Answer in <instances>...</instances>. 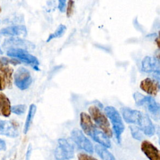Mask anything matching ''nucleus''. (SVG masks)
<instances>
[{
  "label": "nucleus",
  "mask_w": 160,
  "mask_h": 160,
  "mask_svg": "<svg viewBox=\"0 0 160 160\" xmlns=\"http://www.w3.org/2000/svg\"><path fill=\"white\" fill-rule=\"evenodd\" d=\"M139 87L141 90L150 95V96H156L159 90L158 81L149 78L142 80L140 82Z\"/></svg>",
  "instance_id": "nucleus-13"
},
{
  "label": "nucleus",
  "mask_w": 160,
  "mask_h": 160,
  "mask_svg": "<svg viewBox=\"0 0 160 160\" xmlns=\"http://www.w3.org/2000/svg\"><path fill=\"white\" fill-rule=\"evenodd\" d=\"M14 79L15 85L21 90L28 89L32 81L30 72L23 67L18 69L14 75Z\"/></svg>",
  "instance_id": "nucleus-7"
},
{
  "label": "nucleus",
  "mask_w": 160,
  "mask_h": 160,
  "mask_svg": "<svg viewBox=\"0 0 160 160\" xmlns=\"http://www.w3.org/2000/svg\"><path fill=\"white\" fill-rule=\"evenodd\" d=\"M31 152H32V146L31 144L28 145L26 156H25V160H30L31 156Z\"/></svg>",
  "instance_id": "nucleus-27"
},
{
  "label": "nucleus",
  "mask_w": 160,
  "mask_h": 160,
  "mask_svg": "<svg viewBox=\"0 0 160 160\" xmlns=\"http://www.w3.org/2000/svg\"><path fill=\"white\" fill-rule=\"evenodd\" d=\"M6 149V142L0 138V151H5Z\"/></svg>",
  "instance_id": "nucleus-28"
},
{
  "label": "nucleus",
  "mask_w": 160,
  "mask_h": 160,
  "mask_svg": "<svg viewBox=\"0 0 160 160\" xmlns=\"http://www.w3.org/2000/svg\"><path fill=\"white\" fill-rule=\"evenodd\" d=\"M141 69L145 72H153L159 76L160 71L159 60L154 57L147 56L142 61Z\"/></svg>",
  "instance_id": "nucleus-11"
},
{
  "label": "nucleus",
  "mask_w": 160,
  "mask_h": 160,
  "mask_svg": "<svg viewBox=\"0 0 160 160\" xmlns=\"http://www.w3.org/2000/svg\"><path fill=\"white\" fill-rule=\"evenodd\" d=\"M74 1H69L68 2L67 5V9H66V15L67 17H70L74 11Z\"/></svg>",
  "instance_id": "nucleus-24"
},
{
  "label": "nucleus",
  "mask_w": 160,
  "mask_h": 160,
  "mask_svg": "<svg viewBox=\"0 0 160 160\" xmlns=\"http://www.w3.org/2000/svg\"><path fill=\"white\" fill-rule=\"evenodd\" d=\"M66 1L65 0H59L58 1V8L59 10L62 12L65 11V8L66 6Z\"/></svg>",
  "instance_id": "nucleus-26"
},
{
  "label": "nucleus",
  "mask_w": 160,
  "mask_h": 160,
  "mask_svg": "<svg viewBox=\"0 0 160 160\" xmlns=\"http://www.w3.org/2000/svg\"><path fill=\"white\" fill-rule=\"evenodd\" d=\"M89 112L96 125L102 131V132L109 138L112 136V132L110 124L104 114L96 106L89 108Z\"/></svg>",
  "instance_id": "nucleus-1"
},
{
  "label": "nucleus",
  "mask_w": 160,
  "mask_h": 160,
  "mask_svg": "<svg viewBox=\"0 0 160 160\" xmlns=\"http://www.w3.org/2000/svg\"><path fill=\"white\" fill-rule=\"evenodd\" d=\"M8 56L16 58L26 64L30 65L34 69L39 71V62L36 57L29 54L27 50L22 49H10L6 52Z\"/></svg>",
  "instance_id": "nucleus-4"
},
{
  "label": "nucleus",
  "mask_w": 160,
  "mask_h": 160,
  "mask_svg": "<svg viewBox=\"0 0 160 160\" xmlns=\"http://www.w3.org/2000/svg\"><path fill=\"white\" fill-rule=\"evenodd\" d=\"M91 137L94 141L99 143L103 147L106 148L111 147V142L109 138L102 131L98 130L97 128L94 130Z\"/></svg>",
  "instance_id": "nucleus-18"
},
{
  "label": "nucleus",
  "mask_w": 160,
  "mask_h": 160,
  "mask_svg": "<svg viewBox=\"0 0 160 160\" xmlns=\"http://www.w3.org/2000/svg\"><path fill=\"white\" fill-rule=\"evenodd\" d=\"M131 132L132 134V136L137 139V140H141L143 138V135L142 134V131L140 130V129L135 126H130Z\"/></svg>",
  "instance_id": "nucleus-22"
},
{
  "label": "nucleus",
  "mask_w": 160,
  "mask_h": 160,
  "mask_svg": "<svg viewBox=\"0 0 160 160\" xmlns=\"http://www.w3.org/2000/svg\"><path fill=\"white\" fill-rule=\"evenodd\" d=\"M13 69L3 63L0 59V90L4 89L7 86L11 88L12 86V80Z\"/></svg>",
  "instance_id": "nucleus-9"
},
{
  "label": "nucleus",
  "mask_w": 160,
  "mask_h": 160,
  "mask_svg": "<svg viewBox=\"0 0 160 160\" xmlns=\"http://www.w3.org/2000/svg\"><path fill=\"white\" fill-rule=\"evenodd\" d=\"M2 53H3V52H2V49H1V48H0V54H2Z\"/></svg>",
  "instance_id": "nucleus-29"
},
{
  "label": "nucleus",
  "mask_w": 160,
  "mask_h": 160,
  "mask_svg": "<svg viewBox=\"0 0 160 160\" xmlns=\"http://www.w3.org/2000/svg\"><path fill=\"white\" fill-rule=\"evenodd\" d=\"M0 39H1V36H0Z\"/></svg>",
  "instance_id": "nucleus-30"
},
{
  "label": "nucleus",
  "mask_w": 160,
  "mask_h": 160,
  "mask_svg": "<svg viewBox=\"0 0 160 160\" xmlns=\"http://www.w3.org/2000/svg\"><path fill=\"white\" fill-rule=\"evenodd\" d=\"M66 31V26L64 24H60L56 28L55 31L51 34H50L47 39V42H49L53 39L58 38L61 37Z\"/></svg>",
  "instance_id": "nucleus-21"
},
{
  "label": "nucleus",
  "mask_w": 160,
  "mask_h": 160,
  "mask_svg": "<svg viewBox=\"0 0 160 160\" xmlns=\"http://www.w3.org/2000/svg\"><path fill=\"white\" fill-rule=\"evenodd\" d=\"M80 125L85 134L89 136H91L92 132L96 128L89 115L84 112L80 114Z\"/></svg>",
  "instance_id": "nucleus-15"
},
{
  "label": "nucleus",
  "mask_w": 160,
  "mask_h": 160,
  "mask_svg": "<svg viewBox=\"0 0 160 160\" xmlns=\"http://www.w3.org/2000/svg\"><path fill=\"white\" fill-rule=\"evenodd\" d=\"M95 151L102 160H116L115 157L104 147L100 144L94 146Z\"/></svg>",
  "instance_id": "nucleus-19"
},
{
  "label": "nucleus",
  "mask_w": 160,
  "mask_h": 160,
  "mask_svg": "<svg viewBox=\"0 0 160 160\" xmlns=\"http://www.w3.org/2000/svg\"><path fill=\"white\" fill-rule=\"evenodd\" d=\"M71 139L80 149L89 153L93 152L94 148L92 144L81 130L77 128L74 129L71 132Z\"/></svg>",
  "instance_id": "nucleus-8"
},
{
  "label": "nucleus",
  "mask_w": 160,
  "mask_h": 160,
  "mask_svg": "<svg viewBox=\"0 0 160 160\" xmlns=\"http://www.w3.org/2000/svg\"><path fill=\"white\" fill-rule=\"evenodd\" d=\"M141 149L149 160H160L159 149L150 141H143L141 144Z\"/></svg>",
  "instance_id": "nucleus-12"
},
{
  "label": "nucleus",
  "mask_w": 160,
  "mask_h": 160,
  "mask_svg": "<svg viewBox=\"0 0 160 160\" xmlns=\"http://www.w3.org/2000/svg\"><path fill=\"white\" fill-rule=\"evenodd\" d=\"M36 106L35 104H32L30 105L29 108V111H28V113L26 117V119L25 121V124H24V130L23 132L24 134H26L31 126V124L32 123V119L34 117V115L36 114Z\"/></svg>",
  "instance_id": "nucleus-20"
},
{
  "label": "nucleus",
  "mask_w": 160,
  "mask_h": 160,
  "mask_svg": "<svg viewBox=\"0 0 160 160\" xmlns=\"http://www.w3.org/2000/svg\"><path fill=\"white\" fill-rule=\"evenodd\" d=\"M121 111L123 119L127 123L137 124L138 128L141 127L149 118L148 115L139 111L128 108H122Z\"/></svg>",
  "instance_id": "nucleus-6"
},
{
  "label": "nucleus",
  "mask_w": 160,
  "mask_h": 160,
  "mask_svg": "<svg viewBox=\"0 0 160 160\" xmlns=\"http://www.w3.org/2000/svg\"><path fill=\"white\" fill-rule=\"evenodd\" d=\"M136 104L138 106L145 108L154 119H158L159 114V104L150 96H144L142 94L136 92L133 95Z\"/></svg>",
  "instance_id": "nucleus-3"
},
{
  "label": "nucleus",
  "mask_w": 160,
  "mask_h": 160,
  "mask_svg": "<svg viewBox=\"0 0 160 160\" xmlns=\"http://www.w3.org/2000/svg\"><path fill=\"white\" fill-rule=\"evenodd\" d=\"M0 134L9 138H16L19 136V131L12 122L0 119Z\"/></svg>",
  "instance_id": "nucleus-14"
},
{
  "label": "nucleus",
  "mask_w": 160,
  "mask_h": 160,
  "mask_svg": "<svg viewBox=\"0 0 160 160\" xmlns=\"http://www.w3.org/2000/svg\"><path fill=\"white\" fill-rule=\"evenodd\" d=\"M0 34L5 36H24L27 35V29L24 25H15L2 28Z\"/></svg>",
  "instance_id": "nucleus-16"
},
{
  "label": "nucleus",
  "mask_w": 160,
  "mask_h": 160,
  "mask_svg": "<svg viewBox=\"0 0 160 160\" xmlns=\"http://www.w3.org/2000/svg\"><path fill=\"white\" fill-rule=\"evenodd\" d=\"M58 145L54 151V158L56 160H69L74 158V148L68 139H58Z\"/></svg>",
  "instance_id": "nucleus-5"
},
{
  "label": "nucleus",
  "mask_w": 160,
  "mask_h": 160,
  "mask_svg": "<svg viewBox=\"0 0 160 160\" xmlns=\"http://www.w3.org/2000/svg\"><path fill=\"white\" fill-rule=\"evenodd\" d=\"M0 22H1V21H0Z\"/></svg>",
  "instance_id": "nucleus-31"
},
{
  "label": "nucleus",
  "mask_w": 160,
  "mask_h": 160,
  "mask_svg": "<svg viewBox=\"0 0 160 160\" xmlns=\"http://www.w3.org/2000/svg\"><path fill=\"white\" fill-rule=\"evenodd\" d=\"M104 110L107 116L112 123V128L114 131L118 142L120 143L121 135L124 130V125L122 122L121 116L118 110L112 106H108L105 108Z\"/></svg>",
  "instance_id": "nucleus-2"
},
{
  "label": "nucleus",
  "mask_w": 160,
  "mask_h": 160,
  "mask_svg": "<svg viewBox=\"0 0 160 160\" xmlns=\"http://www.w3.org/2000/svg\"><path fill=\"white\" fill-rule=\"evenodd\" d=\"M11 102L9 98L0 92V116L9 117L11 114Z\"/></svg>",
  "instance_id": "nucleus-17"
},
{
  "label": "nucleus",
  "mask_w": 160,
  "mask_h": 160,
  "mask_svg": "<svg viewBox=\"0 0 160 160\" xmlns=\"http://www.w3.org/2000/svg\"><path fill=\"white\" fill-rule=\"evenodd\" d=\"M78 160H98L95 158L85 153H79L78 154Z\"/></svg>",
  "instance_id": "nucleus-25"
},
{
  "label": "nucleus",
  "mask_w": 160,
  "mask_h": 160,
  "mask_svg": "<svg viewBox=\"0 0 160 160\" xmlns=\"http://www.w3.org/2000/svg\"><path fill=\"white\" fill-rule=\"evenodd\" d=\"M26 109V106L24 104H18L11 107V112L17 115H21L24 113Z\"/></svg>",
  "instance_id": "nucleus-23"
},
{
  "label": "nucleus",
  "mask_w": 160,
  "mask_h": 160,
  "mask_svg": "<svg viewBox=\"0 0 160 160\" xmlns=\"http://www.w3.org/2000/svg\"><path fill=\"white\" fill-rule=\"evenodd\" d=\"M4 48L10 49H33L34 46L31 42L19 38H10L6 39L2 44ZM28 51V50H27Z\"/></svg>",
  "instance_id": "nucleus-10"
}]
</instances>
